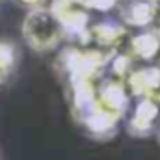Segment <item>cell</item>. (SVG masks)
Wrapping results in <instances>:
<instances>
[{
  "label": "cell",
  "instance_id": "cell-1",
  "mask_svg": "<svg viewBox=\"0 0 160 160\" xmlns=\"http://www.w3.org/2000/svg\"><path fill=\"white\" fill-rule=\"evenodd\" d=\"M21 36L34 52L39 54L54 50L65 39L63 26L60 24L58 17L52 13L48 6H41L26 11L21 24Z\"/></svg>",
  "mask_w": 160,
  "mask_h": 160
},
{
  "label": "cell",
  "instance_id": "cell-2",
  "mask_svg": "<svg viewBox=\"0 0 160 160\" xmlns=\"http://www.w3.org/2000/svg\"><path fill=\"white\" fill-rule=\"evenodd\" d=\"M52 13L58 17L60 24L63 26L65 38H78L88 39V8L80 0H52L50 6Z\"/></svg>",
  "mask_w": 160,
  "mask_h": 160
},
{
  "label": "cell",
  "instance_id": "cell-3",
  "mask_svg": "<svg viewBox=\"0 0 160 160\" xmlns=\"http://www.w3.org/2000/svg\"><path fill=\"white\" fill-rule=\"evenodd\" d=\"M157 6L155 2L151 0H130L123 11H121V17L125 19L127 24H132V26H147L153 22L155 15H157Z\"/></svg>",
  "mask_w": 160,
  "mask_h": 160
},
{
  "label": "cell",
  "instance_id": "cell-4",
  "mask_svg": "<svg viewBox=\"0 0 160 160\" xmlns=\"http://www.w3.org/2000/svg\"><path fill=\"white\" fill-rule=\"evenodd\" d=\"M157 114H158V106L155 104L153 99H142L136 108H134V114H132V121H130V128L134 132L138 130H143L147 132L153 125V121L157 119ZM130 130V132H132Z\"/></svg>",
  "mask_w": 160,
  "mask_h": 160
},
{
  "label": "cell",
  "instance_id": "cell-5",
  "mask_svg": "<svg viewBox=\"0 0 160 160\" xmlns=\"http://www.w3.org/2000/svg\"><path fill=\"white\" fill-rule=\"evenodd\" d=\"M130 47H132V52L136 56H140L143 60H149V58H153L158 52L160 38H157L153 32H147V34H142V36L134 38L132 43H130Z\"/></svg>",
  "mask_w": 160,
  "mask_h": 160
},
{
  "label": "cell",
  "instance_id": "cell-6",
  "mask_svg": "<svg viewBox=\"0 0 160 160\" xmlns=\"http://www.w3.org/2000/svg\"><path fill=\"white\" fill-rule=\"evenodd\" d=\"M17 63V48L9 41H0V84H4Z\"/></svg>",
  "mask_w": 160,
  "mask_h": 160
},
{
  "label": "cell",
  "instance_id": "cell-7",
  "mask_svg": "<svg viewBox=\"0 0 160 160\" xmlns=\"http://www.w3.org/2000/svg\"><path fill=\"white\" fill-rule=\"evenodd\" d=\"M88 9H97V11H108L118 4V0H80Z\"/></svg>",
  "mask_w": 160,
  "mask_h": 160
},
{
  "label": "cell",
  "instance_id": "cell-8",
  "mask_svg": "<svg viewBox=\"0 0 160 160\" xmlns=\"http://www.w3.org/2000/svg\"><path fill=\"white\" fill-rule=\"evenodd\" d=\"M11 2H15L17 6L24 8L26 11L36 9V8H41V6H47V0H11Z\"/></svg>",
  "mask_w": 160,
  "mask_h": 160
},
{
  "label": "cell",
  "instance_id": "cell-9",
  "mask_svg": "<svg viewBox=\"0 0 160 160\" xmlns=\"http://www.w3.org/2000/svg\"><path fill=\"white\" fill-rule=\"evenodd\" d=\"M151 2H155V4H158V2H160V0H151Z\"/></svg>",
  "mask_w": 160,
  "mask_h": 160
}]
</instances>
